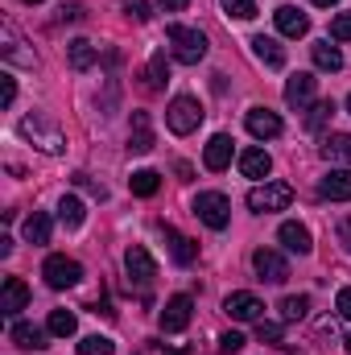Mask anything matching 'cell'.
<instances>
[{"instance_id": "cell-1", "label": "cell", "mask_w": 351, "mask_h": 355, "mask_svg": "<svg viewBox=\"0 0 351 355\" xmlns=\"http://www.w3.org/2000/svg\"><path fill=\"white\" fill-rule=\"evenodd\" d=\"M166 37H170V46H174V58H178V62L194 67V62H203V58H207V33H203V29H190V25H170V29H166Z\"/></svg>"}, {"instance_id": "cell-2", "label": "cell", "mask_w": 351, "mask_h": 355, "mask_svg": "<svg viewBox=\"0 0 351 355\" xmlns=\"http://www.w3.org/2000/svg\"><path fill=\"white\" fill-rule=\"evenodd\" d=\"M17 132H21L25 141H33V145H37L42 153H50V157H58V153L67 149V141H62V132H58L54 124H46L42 116H25Z\"/></svg>"}, {"instance_id": "cell-3", "label": "cell", "mask_w": 351, "mask_h": 355, "mask_svg": "<svg viewBox=\"0 0 351 355\" xmlns=\"http://www.w3.org/2000/svg\"><path fill=\"white\" fill-rule=\"evenodd\" d=\"M194 215H198L211 232H223V227L232 223V202H228V194H219V190H203V194L194 198Z\"/></svg>"}, {"instance_id": "cell-4", "label": "cell", "mask_w": 351, "mask_h": 355, "mask_svg": "<svg viewBox=\"0 0 351 355\" xmlns=\"http://www.w3.org/2000/svg\"><path fill=\"white\" fill-rule=\"evenodd\" d=\"M293 202V186L289 182H264V186H252L248 190V207L257 215H268V211H285Z\"/></svg>"}, {"instance_id": "cell-5", "label": "cell", "mask_w": 351, "mask_h": 355, "mask_svg": "<svg viewBox=\"0 0 351 355\" xmlns=\"http://www.w3.org/2000/svg\"><path fill=\"white\" fill-rule=\"evenodd\" d=\"M166 124H170L174 137H190V132L203 124V107H198V99H194V95H178L174 103L166 107Z\"/></svg>"}, {"instance_id": "cell-6", "label": "cell", "mask_w": 351, "mask_h": 355, "mask_svg": "<svg viewBox=\"0 0 351 355\" xmlns=\"http://www.w3.org/2000/svg\"><path fill=\"white\" fill-rule=\"evenodd\" d=\"M42 277H46V285H50V289H71V285H79L83 265H79V261H71V257H46Z\"/></svg>"}, {"instance_id": "cell-7", "label": "cell", "mask_w": 351, "mask_h": 355, "mask_svg": "<svg viewBox=\"0 0 351 355\" xmlns=\"http://www.w3.org/2000/svg\"><path fill=\"white\" fill-rule=\"evenodd\" d=\"M0 58H4V62H12V67H37L33 50H25V37L17 33V25H12V21H4V25H0Z\"/></svg>"}, {"instance_id": "cell-8", "label": "cell", "mask_w": 351, "mask_h": 355, "mask_svg": "<svg viewBox=\"0 0 351 355\" xmlns=\"http://www.w3.org/2000/svg\"><path fill=\"white\" fill-rule=\"evenodd\" d=\"M252 268H257V277L268 281V285H281L289 277V261L281 252H273V248H257L252 252Z\"/></svg>"}, {"instance_id": "cell-9", "label": "cell", "mask_w": 351, "mask_h": 355, "mask_svg": "<svg viewBox=\"0 0 351 355\" xmlns=\"http://www.w3.org/2000/svg\"><path fill=\"white\" fill-rule=\"evenodd\" d=\"M223 310L236 318V322H261L264 318V302L257 297V293H228V302H223Z\"/></svg>"}, {"instance_id": "cell-10", "label": "cell", "mask_w": 351, "mask_h": 355, "mask_svg": "<svg viewBox=\"0 0 351 355\" xmlns=\"http://www.w3.org/2000/svg\"><path fill=\"white\" fill-rule=\"evenodd\" d=\"M124 268H128V277H132L137 285H153V277H157V261H153L149 248H141V244H132V248L124 252Z\"/></svg>"}, {"instance_id": "cell-11", "label": "cell", "mask_w": 351, "mask_h": 355, "mask_svg": "<svg viewBox=\"0 0 351 355\" xmlns=\"http://www.w3.org/2000/svg\"><path fill=\"white\" fill-rule=\"evenodd\" d=\"M190 314H194V302H190L186 293L170 297V302H166V310H162V331H166V335L186 331V327H190Z\"/></svg>"}, {"instance_id": "cell-12", "label": "cell", "mask_w": 351, "mask_h": 355, "mask_svg": "<svg viewBox=\"0 0 351 355\" xmlns=\"http://www.w3.org/2000/svg\"><path fill=\"white\" fill-rule=\"evenodd\" d=\"M25 306H29V285H25L21 277H4V289H0V314L17 318Z\"/></svg>"}, {"instance_id": "cell-13", "label": "cell", "mask_w": 351, "mask_h": 355, "mask_svg": "<svg viewBox=\"0 0 351 355\" xmlns=\"http://www.w3.org/2000/svg\"><path fill=\"white\" fill-rule=\"evenodd\" d=\"M153 124H149V112H132V132H128V153H137V157H145V153H153Z\"/></svg>"}, {"instance_id": "cell-14", "label": "cell", "mask_w": 351, "mask_h": 355, "mask_svg": "<svg viewBox=\"0 0 351 355\" xmlns=\"http://www.w3.org/2000/svg\"><path fill=\"white\" fill-rule=\"evenodd\" d=\"M244 124H248V132H252L257 141H273V137H281V116L268 112V107H252V112L244 116Z\"/></svg>"}, {"instance_id": "cell-15", "label": "cell", "mask_w": 351, "mask_h": 355, "mask_svg": "<svg viewBox=\"0 0 351 355\" xmlns=\"http://www.w3.org/2000/svg\"><path fill=\"white\" fill-rule=\"evenodd\" d=\"M273 21H277L281 37H306V33H310V17H306V12H298L293 4H281V8L273 12Z\"/></svg>"}, {"instance_id": "cell-16", "label": "cell", "mask_w": 351, "mask_h": 355, "mask_svg": "<svg viewBox=\"0 0 351 355\" xmlns=\"http://www.w3.org/2000/svg\"><path fill=\"white\" fill-rule=\"evenodd\" d=\"M203 166H207L211 174H219V170H228V166H232V137H228V132H219V137H211V141H207Z\"/></svg>"}, {"instance_id": "cell-17", "label": "cell", "mask_w": 351, "mask_h": 355, "mask_svg": "<svg viewBox=\"0 0 351 355\" xmlns=\"http://www.w3.org/2000/svg\"><path fill=\"white\" fill-rule=\"evenodd\" d=\"M314 83H318L314 75H306V71H298V75H293V79L285 83V103L302 112V107H306V103L314 99Z\"/></svg>"}, {"instance_id": "cell-18", "label": "cell", "mask_w": 351, "mask_h": 355, "mask_svg": "<svg viewBox=\"0 0 351 355\" xmlns=\"http://www.w3.org/2000/svg\"><path fill=\"white\" fill-rule=\"evenodd\" d=\"M318 194L331 198V202H348L351 198V170H331V174L318 182Z\"/></svg>"}, {"instance_id": "cell-19", "label": "cell", "mask_w": 351, "mask_h": 355, "mask_svg": "<svg viewBox=\"0 0 351 355\" xmlns=\"http://www.w3.org/2000/svg\"><path fill=\"white\" fill-rule=\"evenodd\" d=\"M277 240L289 248V252H298V257H310V227H302V223H281V232H277Z\"/></svg>"}, {"instance_id": "cell-20", "label": "cell", "mask_w": 351, "mask_h": 355, "mask_svg": "<svg viewBox=\"0 0 351 355\" xmlns=\"http://www.w3.org/2000/svg\"><path fill=\"white\" fill-rule=\"evenodd\" d=\"M67 62H71V71H91V67L99 62V50L91 46L87 37H75V42L67 46Z\"/></svg>"}, {"instance_id": "cell-21", "label": "cell", "mask_w": 351, "mask_h": 355, "mask_svg": "<svg viewBox=\"0 0 351 355\" xmlns=\"http://www.w3.org/2000/svg\"><path fill=\"white\" fill-rule=\"evenodd\" d=\"M8 339H12L17 347H25V352H37V347H46V331H42V327H33V322H12Z\"/></svg>"}, {"instance_id": "cell-22", "label": "cell", "mask_w": 351, "mask_h": 355, "mask_svg": "<svg viewBox=\"0 0 351 355\" xmlns=\"http://www.w3.org/2000/svg\"><path fill=\"white\" fill-rule=\"evenodd\" d=\"M310 58H314V67L318 71H343V54H339V46H331V42H314L310 46Z\"/></svg>"}, {"instance_id": "cell-23", "label": "cell", "mask_w": 351, "mask_h": 355, "mask_svg": "<svg viewBox=\"0 0 351 355\" xmlns=\"http://www.w3.org/2000/svg\"><path fill=\"white\" fill-rule=\"evenodd\" d=\"M252 54L261 58L268 71H281V67H285V50H281L273 37H264V33H261V37H252Z\"/></svg>"}, {"instance_id": "cell-24", "label": "cell", "mask_w": 351, "mask_h": 355, "mask_svg": "<svg viewBox=\"0 0 351 355\" xmlns=\"http://www.w3.org/2000/svg\"><path fill=\"white\" fill-rule=\"evenodd\" d=\"M21 236H25V244H50V215H46V211H33V215L25 219Z\"/></svg>"}, {"instance_id": "cell-25", "label": "cell", "mask_w": 351, "mask_h": 355, "mask_svg": "<svg viewBox=\"0 0 351 355\" xmlns=\"http://www.w3.org/2000/svg\"><path fill=\"white\" fill-rule=\"evenodd\" d=\"M268 170H273V162H268L264 149H244L240 153V174L244 178H264Z\"/></svg>"}, {"instance_id": "cell-26", "label": "cell", "mask_w": 351, "mask_h": 355, "mask_svg": "<svg viewBox=\"0 0 351 355\" xmlns=\"http://www.w3.org/2000/svg\"><path fill=\"white\" fill-rule=\"evenodd\" d=\"M58 219H62V227H83V219H87V207H83V198H75V194H62V202H58Z\"/></svg>"}, {"instance_id": "cell-27", "label": "cell", "mask_w": 351, "mask_h": 355, "mask_svg": "<svg viewBox=\"0 0 351 355\" xmlns=\"http://www.w3.org/2000/svg\"><path fill=\"white\" fill-rule=\"evenodd\" d=\"M166 240H170V252H174L178 265H194V257H198V244H194V240H186L174 227H166Z\"/></svg>"}, {"instance_id": "cell-28", "label": "cell", "mask_w": 351, "mask_h": 355, "mask_svg": "<svg viewBox=\"0 0 351 355\" xmlns=\"http://www.w3.org/2000/svg\"><path fill=\"white\" fill-rule=\"evenodd\" d=\"M323 157H327V162H343V166H351V137L348 132H331V137L323 141Z\"/></svg>"}, {"instance_id": "cell-29", "label": "cell", "mask_w": 351, "mask_h": 355, "mask_svg": "<svg viewBox=\"0 0 351 355\" xmlns=\"http://www.w3.org/2000/svg\"><path fill=\"white\" fill-rule=\"evenodd\" d=\"M128 186H132L137 198H153V194L162 190V174H157V170H137V174L128 178Z\"/></svg>"}, {"instance_id": "cell-30", "label": "cell", "mask_w": 351, "mask_h": 355, "mask_svg": "<svg viewBox=\"0 0 351 355\" xmlns=\"http://www.w3.org/2000/svg\"><path fill=\"white\" fill-rule=\"evenodd\" d=\"M310 314V297L306 293H289V297H281V318L285 322H302Z\"/></svg>"}, {"instance_id": "cell-31", "label": "cell", "mask_w": 351, "mask_h": 355, "mask_svg": "<svg viewBox=\"0 0 351 355\" xmlns=\"http://www.w3.org/2000/svg\"><path fill=\"white\" fill-rule=\"evenodd\" d=\"M46 331H50V335H58V339H71V335L79 331V322H75V314H71V310H50Z\"/></svg>"}, {"instance_id": "cell-32", "label": "cell", "mask_w": 351, "mask_h": 355, "mask_svg": "<svg viewBox=\"0 0 351 355\" xmlns=\"http://www.w3.org/2000/svg\"><path fill=\"white\" fill-rule=\"evenodd\" d=\"M170 83V67H166V54H153V62H149V71H145V87L149 91H162Z\"/></svg>"}, {"instance_id": "cell-33", "label": "cell", "mask_w": 351, "mask_h": 355, "mask_svg": "<svg viewBox=\"0 0 351 355\" xmlns=\"http://www.w3.org/2000/svg\"><path fill=\"white\" fill-rule=\"evenodd\" d=\"M331 116H335V99H318V103L310 107V116H306V128H310V132H318Z\"/></svg>"}, {"instance_id": "cell-34", "label": "cell", "mask_w": 351, "mask_h": 355, "mask_svg": "<svg viewBox=\"0 0 351 355\" xmlns=\"http://www.w3.org/2000/svg\"><path fill=\"white\" fill-rule=\"evenodd\" d=\"M219 4H223V12L236 17V21H252V17H257V0H219Z\"/></svg>"}, {"instance_id": "cell-35", "label": "cell", "mask_w": 351, "mask_h": 355, "mask_svg": "<svg viewBox=\"0 0 351 355\" xmlns=\"http://www.w3.org/2000/svg\"><path fill=\"white\" fill-rule=\"evenodd\" d=\"M112 352H116V343L103 339V335H87V339L79 343V355H112Z\"/></svg>"}, {"instance_id": "cell-36", "label": "cell", "mask_w": 351, "mask_h": 355, "mask_svg": "<svg viewBox=\"0 0 351 355\" xmlns=\"http://www.w3.org/2000/svg\"><path fill=\"white\" fill-rule=\"evenodd\" d=\"M257 339H261V343H281V339H285V327H281V322H257Z\"/></svg>"}, {"instance_id": "cell-37", "label": "cell", "mask_w": 351, "mask_h": 355, "mask_svg": "<svg viewBox=\"0 0 351 355\" xmlns=\"http://www.w3.org/2000/svg\"><path fill=\"white\" fill-rule=\"evenodd\" d=\"M331 42H351V12H339L331 21Z\"/></svg>"}, {"instance_id": "cell-38", "label": "cell", "mask_w": 351, "mask_h": 355, "mask_svg": "<svg viewBox=\"0 0 351 355\" xmlns=\"http://www.w3.org/2000/svg\"><path fill=\"white\" fill-rule=\"evenodd\" d=\"M71 182H75V186H83V190H87L91 198H99V202L108 198V190H103L99 182H91V174H75V178H71Z\"/></svg>"}, {"instance_id": "cell-39", "label": "cell", "mask_w": 351, "mask_h": 355, "mask_svg": "<svg viewBox=\"0 0 351 355\" xmlns=\"http://www.w3.org/2000/svg\"><path fill=\"white\" fill-rule=\"evenodd\" d=\"M219 352H223V355H240V352H244V335H236V331H228V335L219 339Z\"/></svg>"}, {"instance_id": "cell-40", "label": "cell", "mask_w": 351, "mask_h": 355, "mask_svg": "<svg viewBox=\"0 0 351 355\" xmlns=\"http://www.w3.org/2000/svg\"><path fill=\"white\" fill-rule=\"evenodd\" d=\"M12 99H17V83H12V75H0V103L12 107Z\"/></svg>"}, {"instance_id": "cell-41", "label": "cell", "mask_w": 351, "mask_h": 355, "mask_svg": "<svg viewBox=\"0 0 351 355\" xmlns=\"http://www.w3.org/2000/svg\"><path fill=\"white\" fill-rule=\"evenodd\" d=\"M335 310H339L343 318H351V285H348V289H339V297H335Z\"/></svg>"}, {"instance_id": "cell-42", "label": "cell", "mask_w": 351, "mask_h": 355, "mask_svg": "<svg viewBox=\"0 0 351 355\" xmlns=\"http://www.w3.org/2000/svg\"><path fill=\"white\" fill-rule=\"evenodd\" d=\"M83 17V4H62L58 8V21H79Z\"/></svg>"}, {"instance_id": "cell-43", "label": "cell", "mask_w": 351, "mask_h": 355, "mask_svg": "<svg viewBox=\"0 0 351 355\" xmlns=\"http://www.w3.org/2000/svg\"><path fill=\"white\" fill-rule=\"evenodd\" d=\"M128 17H137V21H149V4H141V0H128V8H124Z\"/></svg>"}, {"instance_id": "cell-44", "label": "cell", "mask_w": 351, "mask_h": 355, "mask_svg": "<svg viewBox=\"0 0 351 355\" xmlns=\"http://www.w3.org/2000/svg\"><path fill=\"white\" fill-rule=\"evenodd\" d=\"M157 4H162V8H166V12H182V8H186V4H190V0H157Z\"/></svg>"}, {"instance_id": "cell-45", "label": "cell", "mask_w": 351, "mask_h": 355, "mask_svg": "<svg viewBox=\"0 0 351 355\" xmlns=\"http://www.w3.org/2000/svg\"><path fill=\"white\" fill-rule=\"evenodd\" d=\"M339 240H343V244L351 248V215L343 219V223H339Z\"/></svg>"}, {"instance_id": "cell-46", "label": "cell", "mask_w": 351, "mask_h": 355, "mask_svg": "<svg viewBox=\"0 0 351 355\" xmlns=\"http://www.w3.org/2000/svg\"><path fill=\"white\" fill-rule=\"evenodd\" d=\"M310 4H318V8H331V4H339V0H310Z\"/></svg>"}, {"instance_id": "cell-47", "label": "cell", "mask_w": 351, "mask_h": 355, "mask_svg": "<svg viewBox=\"0 0 351 355\" xmlns=\"http://www.w3.org/2000/svg\"><path fill=\"white\" fill-rule=\"evenodd\" d=\"M25 4H42V0H25Z\"/></svg>"}, {"instance_id": "cell-48", "label": "cell", "mask_w": 351, "mask_h": 355, "mask_svg": "<svg viewBox=\"0 0 351 355\" xmlns=\"http://www.w3.org/2000/svg\"><path fill=\"white\" fill-rule=\"evenodd\" d=\"M348 352H351V335H348Z\"/></svg>"}, {"instance_id": "cell-49", "label": "cell", "mask_w": 351, "mask_h": 355, "mask_svg": "<svg viewBox=\"0 0 351 355\" xmlns=\"http://www.w3.org/2000/svg\"><path fill=\"white\" fill-rule=\"evenodd\" d=\"M348 112H351V95H348Z\"/></svg>"}, {"instance_id": "cell-50", "label": "cell", "mask_w": 351, "mask_h": 355, "mask_svg": "<svg viewBox=\"0 0 351 355\" xmlns=\"http://www.w3.org/2000/svg\"><path fill=\"white\" fill-rule=\"evenodd\" d=\"M137 355H149V352H137Z\"/></svg>"}]
</instances>
